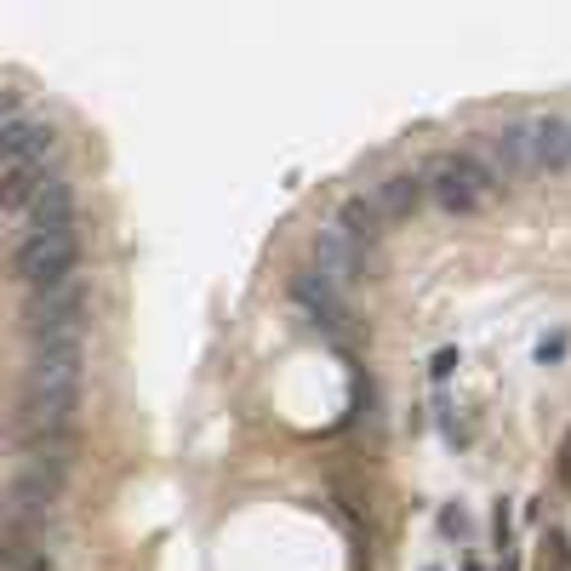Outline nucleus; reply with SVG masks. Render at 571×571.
I'll list each match as a JSON object with an SVG mask.
<instances>
[{"mask_svg":"<svg viewBox=\"0 0 571 571\" xmlns=\"http://www.w3.org/2000/svg\"><path fill=\"white\" fill-rule=\"evenodd\" d=\"M424 194L445 217H480L503 201V183L475 148H440V155H429V166H424Z\"/></svg>","mask_w":571,"mask_h":571,"instance_id":"nucleus-1","label":"nucleus"},{"mask_svg":"<svg viewBox=\"0 0 571 571\" xmlns=\"http://www.w3.org/2000/svg\"><path fill=\"white\" fill-rule=\"evenodd\" d=\"M12 275L29 292H58L69 281H81V229L23 235L17 252H12Z\"/></svg>","mask_w":571,"mask_h":571,"instance_id":"nucleus-2","label":"nucleus"},{"mask_svg":"<svg viewBox=\"0 0 571 571\" xmlns=\"http://www.w3.org/2000/svg\"><path fill=\"white\" fill-rule=\"evenodd\" d=\"M86 314H92L86 286L69 281L58 292H29L23 326H29V343H69V337H86Z\"/></svg>","mask_w":571,"mask_h":571,"instance_id":"nucleus-3","label":"nucleus"},{"mask_svg":"<svg viewBox=\"0 0 571 571\" xmlns=\"http://www.w3.org/2000/svg\"><path fill=\"white\" fill-rule=\"evenodd\" d=\"M286 297L297 309L309 314V326H320L326 337H337V343H349L355 337V314H349V297H343L326 275H320V269H292L286 275Z\"/></svg>","mask_w":571,"mask_h":571,"instance_id":"nucleus-4","label":"nucleus"},{"mask_svg":"<svg viewBox=\"0 0 571 571\" xmlns=\"http://www.w3.org/2000/svg\"><path fill=\"white\" fill-rule=\"evenodd\" d=\"M309 269H320V275L349 297L355 286L371 281V252H360L337 223H326V229H314V240H309Z\"/></svg>","mask_w":571,"mask_h":571,"instance_id":"nucleus-5","label":"nucleus"},{"mask_svg":"<svg viewBox=\"0 0 571 571\" xmlns=\"http://www.w3.org/2000/svg\"><path fill=\"white\" fill-rule=\"evenodd\" d=\"M46 155H58V127L52 120L12 115L7 127H0V178L17 171V166H29V160H46Z\"/></svg>","mask_w":571,"mask_h":571,"instance_id":"nucleus-6","label":"nucleus"},{"mask_svg":"<svg viewBox=\"0 0 571 571\" xmlns=\"http://www.w3.org/2000/svg\"><path fill=\"white\" fill-rule=\"evenodd\" d=\"M475 155L498 171V183H520V178H532V143H526V120H509V127L498 132H486Z\"/></svg>","mask_w":571,"mask_h":571,"instance_id":"nucleus-7","label":"nucleus"},{"mask_svg":"<svg viewBox=\"0 0 571 571\" xmlns=\"http://www.w3.org/2000/svg\"><path fill=\"white\" fill-rule=\"evenodd\" d=\"M526 143H532V171H543V178H560V171H571V120L566 115H537V120H526Z\"/></svg>","mask_w":571,"mask_h":571,"instance_id":"nucleus-8","label":"nucleus"},{"mask_svg":"<svg viewBox=\"0 0 571 571\" xmlns=\"http://www.w3.org/2000/svg\"><path fill=\"white\" fill-rule=\"evenodd\" d=\"M366 201L378 206L383 223H406V217H417V212L429 206V194H424V171H389V178L371 183Z\"/></svg>","mask_w":571,"mask_h":571,"instance_id":"nucleus-9","label":"nucleus"},{"mask_svg":"<svg viewBox=\"0 0 571 571\" xmlns=\"http://www.w3.org/2000/svg\"><path fill=\"white\" fill-rule=\"evenodd\" d=\"M63 178V160L58 155H46V160H29V166H17V171H7V178H0V212H29V201L35 194H46Z\"/></svg>","mask_w":571,"mask_h":571,"instance_id":"nucleus-10","label":"nucleus"},{"mask_svg":"<svg viewBox=\"0 0 571 571\" xmlns=\"http://www.w3.org/2000/svg\"><path fill=\"white\" fill-rule=\"evenodd\" d=\"M46 229H81V201H74L69 178H58L46 194H35L29 212H23V235H46Z\"/></svg>","mask_w":571,"mask_h":571,"instance_id":"nucleus-11","label":"nucleus"},{"mask_svg":"<svg viewBox=\"0 0 571 571\" xmlns=\"http://www.w3.org/2000/svg\"><path fill=\"white\" fill-rule=\"evenodd\" d=\"M332 223H337V229L349 235L355 246H360V252H378V246H383V229H389V223L378 217V206H371L366 194H349V201L337 206V217H332Z\"/></svg>","mask_w":571,"mask_h":571,"instance_id":"nucleus-12","label":"nucleus"},{"mask_svg":"<svg viewBox=\"0 0 571 571\" xmlns=\"http://www.w3.org/2000/svg\"><path fill=\"white\" fill-rule=\"evenodd\" d=\"M532 355H537V366H560V360L571 355V332H566V326H555V332H543Z\"/></svg>","mask_w":571,"mask_h":571,"instance_id":"nucleus-13","label":"nucleus"},{"mask_svg":"<svg viewBox=\"0 0 571 571\" xmlns=\"http://www.w3.org/2000/svg\"><path fill=\"white\" fill-rule=\"evenodd\" d=\"M457 366H463V355H457V349H440V355L429 360V378H435V383H445V378H452Z\"/></svg>","mask_w":571,"mask_h":571,"instance_id":"nucleus-14","label":"nucleus"},{"mask_svg":"<svg viewBox=\"0 0 571 571\" xmlns=\"http://www.w3.org/2000/svg\"><path fill=\"white\" fill-rule=\"evenodd\" d=\"M491 532H498V549H509V537H514V509L498 503V514H491Z\"/></svg>","mask_w":571,"mask_h":571,"instance_id":"nucleus-15","label":"nucleus"},{"mask_svg":"<svg viewBox=\"0 0 571 571\" xmlns=\"http://www.w3.org/2000/svg\"><path fill=\"white\" fill-rule=\"evenodd\" d=\"M440 532H445V537H463V532H468L463 509H440Z\"/></svg>","mask_w":571,"mask_h":571,"instance_id":"nucleus-16","label":"nucleus"},{"mask_svg":"<svg viewBox=\"0 0 571 571\" xmlns=\"http://www.w3.org/2000/svg\"><path fill=\"white\" fill-rule=\"evenodd\" d=\"M12 115H23V104H17V92H0V127H7Z\"/></svg>","mask_w":571,"mask_h":571,"instance_id":"nucleus-17","label":"nucleus"},{"mask_svg":"<svg viewBox=\"0 0 571 571\" xmlns=\"http://www.w3.org/2000/svg\"><path fill=\"white\" fill-rule=\"evenodd\" d=\"M560 480H571V435H566V445H560Z\"/></svg>","mask_w":571,"mask_h":571,"instance_id":"nucleus-18","label":"nucleus"},{"mask_svg":"<svg viewBox=\"0 0 571 571\" xmlns=\"http://www.w3.org/2000/svg\"><path fill=\"white\" fill-rule=\"evenodd\" d=\"M23 571H58V566H52V555H35V560L23 566Z\"/></svg>","mask_w":571,"mask_h":571,"instance_id":"nucleus-19","label":"nucleus"}]
</instances>
